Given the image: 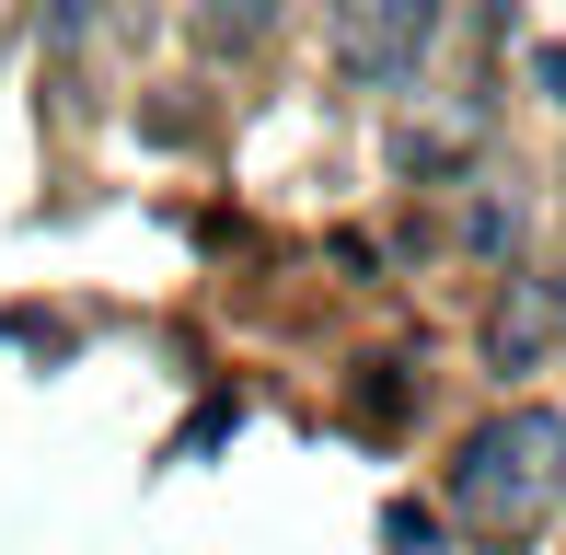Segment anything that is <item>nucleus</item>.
<instances>
[{
  "instance_id": "nucleus-6",
  "label": "nucleus",
  "mask_w": 566,
  "mask_h": 555,
  "mask_svg": "<svg viewBox=\"0 0 566 555\" xmlns=\"http://www.w3.org/2000/svg\"><path fill=\"white\" fill-rule=\"evenodd\" d=\"M532 82H544L555 105H566V46H532Z\"/></svg>"
},
{
  "instance_id": "nucleus-3",
  "label": "nucleus",
  "mask_w": 566,
  "mask_h": 555,
  "mask_svg": "<svg viewBox=\"0 0 566 555\" xmlns=\"http://www.w3.org/2000/svg\"><path fill=\"white\" fill-rule=\"evenodd\" d=\"M555 336V278H509V301L485 313V359H497V383H521V370H544Z\"/></svg>"
},
{
  "instance_id": "nucleus-8",
  "label": "nucleus",
  "mask_w": 566,
  "mask_h": 555,
  "mask_svg": "<svg viewBox=\"0 0 566 555\" xmlns=\"http://www.w3.org/2000/svg\"><path fill=\"white\" fill-rule=\"evenodd\" d=\"M555 336H566V301H555Z\"/></svg>"
},
{
  "instance_id": "nucleus-1",
  "label": "nucleus",
  "mask_w": 566,
  "mask_h": 555,
  "mask_svg": "<svg viewBox=\"0 0 566 555\" xmlns=\"http://www.w3.org/2000/svg\"><path fill=\"white\" fill-rule=\"evenodd\" d=\"M555 498H566V417L555 406H509V417H485L474 440L451 451V510H462V533H485V544L544 533Z\"/></svg>"
},
{
  "instance_id": "nucleus-5",
  "label": "nucleus",
  "mask_w": 566,
  "mask_h": 555,
  "mask_svg": "<svg viewBox=\"0 0 566 555\" xmlns=\"http://www.w3.org/2000/svg\"><path fill=\"white\" fill-rule=\"evenodd\" d=\"M381 533H394V555H440V521H428V510H394Z\"/></svg>"
},
{
  "instance_id": "nucleus-7",
  "label": "nucleus",
  "mask_w": 566,
  "mask_h": 555,
  "mask_svg": "<svg viewBox=\"0 0 566 555\" xmlns=\"http://www.w3.org/2000/svg\"><path fill=\"white\" fill-rule=\"evenodd\" d=\"M116 12H127V23H150V0H116Z\"/></svg>"
},
{
  "instance_id": "nucleus-4",
  "label": "nucleus",
  "mask_w": 566,
  "mask_h": 555,
  "mask_svg": "<svg viewBox=\"0 0 566 555\" xmlns=\"http://www.w3.org/2000/svg\"><path fill=\"white\" fill-rule=\"evenodd\" d=\"M266 23H277V0H197V35L209 46H254Z\"/></svg>"
},
{
  "instance_id": "nucleus-2",
  "label": "nucleus",
  "mask_w": 566,
  "mask_h": 555,
  "mask_svg": "<svg viewBox=\"0 0 566 555\" xmlns=\"http://www.w3.org/2000/svg\"><path fill=\"white\" fill-rule=\"evenodd\" d=\"M428 46H440V0H336V70L370 93L417 82Z\"/></svg>"
}]
</instances>
